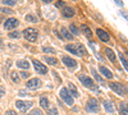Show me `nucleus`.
Masks as SVG:
<instances>
[{"instance_id": "42", "label": "nucleus", "mask_w": 128, "mask_h": 115, "mask_svg": "<svg viewBox=\"0 0 128 115\" xmlns=\"http://www.w3.org/2000/svg\"><path fill=\"white\" fill-rule=\"evenodd\" d=\"M42 1H44V3H51L52 0H42Z\"/></svg>"}, {"instance_id": "26", "label": "nucleus", "mask_w": 128, "mask_h": 115, "mask_svg": "<svg viewBox=\"0 0 128 115\" xmlns=\"http://www.w3.org/2000/svg\"><path fill=\"white\" fill-rule=\"evenodd\" d=\"M118 55H119V58H120V61H122V64L124 65V68H126V70L128 72V61H127V59L124 58V55H123L122 53H118Z\"/></svg>"}, {"instance_id": "22", "label": "nucleus", "mask_w": 128, "mask_h": 115, "mask_svg": "<svg viewBox=\"0 0 128 115\" xmlns=\"http://www.w3.org/2000/svg\"><path fill=\"white\" fill-rule=\"evenodd\" d=\"M77 46V50H78V55H81V56H84L87 54V50H86V47H84L82 44H78V45H76Z\"/></svg>"}, {"instance_id": "14", "label": "nucleus", "mask_w": 128, "mask_h": 115, "mask_svg": "<svg viewBox=\"0 0 128 115\" xmlns=\"http://www.w3.org/2000/svg\"><path fill=\"white\" fill-rule=\"evenodd\" d=\"M99 69H100V73H101V74H102L104 77L109 78V79H110V78H113V73H112V72H110V70H109L108 68H106V67L101 65V67H100Z\"/></svg>"}, {"instance_id": "1", "label": "nucleus", "mask_w": 128, "mask_h": 115, "mask_svg": "<svg viewBox=\"0 0 128 115\" xmlns=\"http://www.w3.org/2000/svg\"><path fill=\"white\" fill-rule=\"evenodd\" d=\"M23 36L27 41H30V42H36V40L38 37V31L36 28H32V27L26 28L23 31Z\"/></svg>"}, {"instance_id": "21", "label": "nucleus", "mask_w": 128, "mask_h": 115, "mask_svg": "<svg viewBox=\"0 0 128 115\" xmlns=\"http://www.w3.org/2000/svg\"><path fill=\"white\" fill-rule=\"evenodd\" d=\"M69 88H70V95H72V97L74 96V97H78L80 96V93H78V90L76 88V86L73 85V83H69Z\"/></svg>"}, {"instance_id": "17", "label": "nucleus", "mask_w": 128, "mask_h": 115, "mask_svg": "<svg viewBox=\"0 0 128 115\" xmlns=\"http://www.w3.org/2000/svg\"><path fill=\"white\" fill-rule=\"evenodd\" d=\"M81 29H82V32L84 33V36H87L88 38H91V37H92V32H91V29H90V27H88V26L82 24V26H81Z\"/></svg>"}, {"instance_id": "6", "label": "nucleus", "mask_w": 128, "mask_h": 115, "mask_svg": "<svg viewBox=\"0 0 128 115\" xmlns=\"http://www.w3.org/2000/svg\"><path fill=\"white\" fill-rule=\"evenodd\" d=\"M16 108L19 110V111H28L31 108H32V101H22V100H18L16 102Z\"/></svg>"}, {"instance_id": "5", "label": "nucleus", "mask_w": 128, "mask_h": 115, "mask_svg": "<svg viewBox=\"0 0 128 115\" xmlns=\"http://www.w3.org/2000/svg\"><path fill=\"white\" fill-rule=\"evenodd\" d=\"M99 110H100V105H99L98 100L91 97L86 105V111L87 113H99Z\"/></svg>"}, {"instance_id": "38", "label": "nucleus", "mask_w": 128, "mask_h": 115, "mask_svg": "<svg viewBox=\"0 0 128 115\" xmlns=\"http://www.w3.org/2000/svg\"><path fill=\"white\" fill-rule=\"evenodd\" d=\"M5 115H18L16 111H13V110H9V111H6L5 113Z\"/></svg>"}, {"instance_id": "31", "label": "nucleus", "mask_w": 128, "mask_h": 115, "mask_svg": "<svg viewBox=\"0 0 128 115\" xmlns=\"http://www.w3.org/2000/svg\"><path fill=\"white\" fill-rule=\"evenodd\" d=\"M42 51H44V53H48V54H54L55 53V50L52 49V47H44V49H42Z\"/></svg>"}, {"instance_id": "12", "label": "nucleus", "mask_w": 128, "mask_h": 115, "mask_svg": "<svg viewBox=\"0 0 128 115\" xmlns=\"http://www.w3.org/2000/svg\"><path fill=\"white\" fill-rule=\"evenodd\" d=\"M63 63H64V65H67L68 68H74V67H77V61L69 58V56H63Z\"/></svg>"}, {"instance_id": "8", "label": "nucleus", "mask_w": 128, "mask_h": 115, "mask_svg": "<svg viewBox=\"0 0 128 115\" xmlns=\"http://www.w3.org/2000/svg\"><path fill=\"white\" fill-rule=\"evenodd\" d=\"M41 79H38V78H32V79H30L28 82H27V88H30V90H36V88H40L41 87Z\"/></svg>"}, {"instance_id": "3", "label": "nucleus", "mask_w": 128, "mask_h": 115, "mask_svg": "<svg viewBox=\"0 0 128 115\" xmlns=\"http://www.w3.org/2000/svg\"><path fill=\"white\" fill-rule=\"evenodd\" d=\"M110 88L115 92V93H118V95L120 96H126L127 95V87L123 85V83H119V82H112L110 83Z\"/></svg>"}, {"instance_id": "43", "label": "nucleus", "mask_w": 128, "mask_h": 115, "mask_svg": "<svg viewBox=\"0 0 128 115\" xmlns=\"http://www.w3.org/2000/svg\"><path fill=\"white\" fill-rule=\"evenodd\" d=\"M73 1H76V0H73Z\"/></svg>"}, {"instance_id": "39", "label": "nucleus", "mask_w": 128, "mask_h": 115, "mask_svg": "<svg viewBox=\"0 0 128 115\" xmlns=\"http://www.w3.org/2000/svg\"><path fill=\"white\" fill-rule=\"evenodd\" d=\"M114 1H115V3H116V4H118V5H119V6H120V8H122V6H123V1H122V0H114Z\"/></svg>"}, {"instance_id": "41", "label": "nucleus", "mask_w": 128, "mask_h": 115, "mask_svg": "<svg viewBox=\"0 0 128 115\" xmlns=\"http://www.w3.org/2000/svg\"><path fill=\"white\" fill-rule=\"evenodd\" d=\"M4 93H5V91H4L3 88H0V99H2V97L4 96Z\"/></svg>"}, {"instance_id": "4", "label": "nucleus", "mask_w": 128, "mask_h": 115, "mask_svg": "<svg viewBox=\"0 0 128 115\" xmlns=\"http://www.w3.org/2000/svg\"><path fill=\"white\" fill-rule=\"evenodd\" d=\"M60 97H62V100H63L64 102L67 104V105L73 106L74 101H73V97H72V95H70L69 90H67V87H63V88L60 90Z\"/></svg>"}, {"instance_id": "35", "label": "nucleus", "mask_w": 128, "mask_h": 115, "mask_svg": "<svg viewBox=\"0 0 128 115\" xmlns=\"http://www.w3.org/2000/svg\"><path fill=\"white\" fill-rule=\"evenodd\" d=\"M48 114H49V115H58V110L52 108V109H50V110H49V113H48Z\"/></svg>"}, {"instance_id": "27", "label": "nucleus", "mask_w": 128, "mask_h": 115, "mask_svg": "<svg viewBox=\"0 0 128 115\" xmlns=\"http://www.w3.org/2000/svg\"><path fill=\"white\" fill-rule=\"evenodd\" d=\"M69 29H70V33L72 35H80V29L77 28L76 24H70L69 26Z\"/></svg>"}, {"instance_id": "18", "label": "nucleus", "mask_w": 128, "mask_h": 115, "mask_svg": "<svg viewBox=\"0 0 128 115\" xmlns=\"http://www.w3.org/2000/svg\"><path fill=\"white\" fill-rule=\"evenodd\" d=\"M17 67L20 69H28L30 68V63L27 60H18L17 61Z\"/></svg>"}, {"instance_id": "2", "label": "nucleus", "mask_w": 128, "mask_h": 115, "mask_svg": "<svg viewBox=\"0 0 128 115\" xmlns=\"http://www.w3.org/2000/svg\"><path fill=\"white\" fill-rule=\"evenodd\" d=\"M80 81H81V83L84 86V87H87V88H90V90H92V91H95V92H98L99 90H98V87L95 86V83H94V81L88 77V76H84V74H80Z\"/></svg>"}, {"instance_id": "28", "label": "nucleus", "mask_w": 128, "mask_h": 115, "mask_svg": "<svg viewBox=\"0 0 128 115\" xmlns=\"http://www.w3.org/2000/svg\"><path fill=\"white\" fill-rule=\"evenodd\" d=\"M26 20H28V22H31V23H36L37 22V18L35 15H32V14H27L26 15Z\"/></svg>"}, {"instance_id": "40", "label": "nucleus", "mask_w": 128, "mask_h": 115, "mask_svg": "<svg viewBox=\"0 0 128 115\" xmlns=\"http://www.w3.org/2000/svg\"><path fill=\"white\" fill-rule=\"evenodd\" d=\"M120 13H122V15H123V17H124V18H126V19L128 20V14H127V13L124 12V10H122V12H120Z\"/></svg>"}, {"instance_id": "15", "label": "nucleus", "mask_w": 128, "mask_h": 115, "mask_svg": "<svg viewBox=\"0 0 128 115\" xmlns=\"http://www.w3.org/2000/svg\"><path fill=\"white\" fill-rule=\"evenodd\" d=\"M119 114L120 115H128V104L127 102L119 104Z\"/></svg>"}, {"instance_id": "29", "label": "nucleus", "mask_w": 128, "mask_h": 115, "mask_svg": "<svg viewBox=\"0 0 128 115\" xmlns=\"http://www.w3.org/2000/svg\"><path fill=\"white\" fill-rule=\"evenodd\" d=\"M10 77H12V81L13 82H16V83H18L20 79H19V76H18V73H16V72H13L12 74H10Z\"/></svg>"}, {"instance_id": "25", "label": "nucleus", "mask_w": 128, "mask_h": 115, "mask_svg": "<svg viewBox=\"0 0 128 115\" xmlns=\"http://www.w3.org/2000/svg\"><path fill=\"white\" fill-rule=\"evenodd\" d=\"M40 105H41L42 109H49V100H48V97H41Z\"/></svg>"}, {"instance_id": "13", "label": "nucleus", "mask_w": 128, "mask_h": 115, "mask_svg": "<svg viewBox=\"0 0 128 115\" xmlns=\"http://www.w3.org/2000/svg\"><path fill=\"white\" fill-rule=\"evenodd\" d=\"M102 105H104V109L108 111V113H114L115 111V106H114V104L109 100H106L102 102Z\"/></svg>"}, {"instance_id": "11", "label": "nucleus", "mask_w": 128, "mask_h": 115, "mask_svg": "<svg viewBox=\"0 0 128 115\" xmlns=\"http://www.w3.org/2000/svg\"><path fill=\"white\" fill-rule=\"evenodd\" d=\"M62 14L66 18H72L74 14H76V10H74L73 8H70V6H64L62 9Z\"/></svg>"}, {"instance_id": "32", "label": "nucleus", "mask_w": 128, "mask_h": 115, "mask_svg": "<svg viewBox=\"0 0 128 115\" xmlns=\"http://www.w3.org/2000/svg\"><path fill=\"white\" fill-rule=\"evenodd\" d=\"M30 115H42V111L40 109H34L32 111H30Z\"/></svg>"}, {"instance_id": "33", "label": "nucleus", "mask_w": 128, "mask_h": 115, "mask_svg": "<svg viewBox=\"0 0 128 115\" xmlns=\"http://www.w3.org/2000/svg\"><path fill=\"white\" fill-rule=\"evenodd\" d=\"M3 4L4 5H14L16 0H3Z\"/></svg>"}, {"instance_id": "34", "label": "nucleus", "mask_w": 128, "mask_h": 115, "mask_svg": "<svg viewBox=\"0 0 128 115\" xmlns=\"http://www.w3.org/2000/svg\"><path fill=\"white\" fill-rule=\"evenodd\" d=\"M0 10H2L3 13H6V14H13V13H14V10H10V9H8V8H2Z\"/></svg>"}, {"instance_id": "19", "label": "nucleus", "mask_w": 128, "mask_h": 115, "mask_svg": "<svg viewBox=\"0 0 128 115\" xmlns=\"http://www.w3.org/2000/svg\"><path fill=\"white\" fill-rule=\"evenodd\" d=\"M60 32H62V35H63L64 38H67V40H73V35L69 32L67 28H62V29H60Z\"/></svg>"}, {"instance_id": "23", "label": "nucleus", "mask_w": 128, "mask_h": 115, "mask_svg": "<svg viewBox=\"0 0 128 115\" xmlns=\"http://www.w3.org/2000/svg\"><path fill=\"white\" fill-rule=\"evenodd\" d=\"M44 60L48 63V64H50V65H56L58 64V60L55 58H52V56H45Z\"/></svg>"}, {"instance_id": "20", "label": "nucleus", "mask_w": 128, "mask_h": 115, "mask_svg": "<svg viewBox=\"0 0 128 115\" xmlns=\"http://www.w3.org/2000/svg\"><path fill=\"white\" fill-rule=\"evenodd\" d=\"M66 50L67 51H69V53H72V54H74V55H78V50H77V46L76 45H67L66 46Z\"/></svg>"}, {"instance_id": "10", "label": "nucleus", "mask_w": 128, "mask_h": 115, "mask_svg": "<svg viewBox=\"0 0 128 115\" xmlns=\"http://www.w3.org/2000/svg\"><path fill=\"white\" fill-rule=\"evenodd\" d=\"M96 35H98V37L102 41V42H108V41L110 40L108 32H105V31L101 29V28H98V29H96Z\"/></svg>"}, {"instance_id": "16", "label": "nucleus", "mask_w": 128, "mask_h": 115, "mask_svg": "<svg viewBox=\"0 0 128 115\" xmlns=\"http://www.w3.org/2000/svg\"><path fill=\"white\" fill-rule=\"evenodd\" d=\"M105 54H106V56H108L109 58V60L110 61H115L116 60V56H115V54H114V51L112 50V49H109V47H106L105 49Z\"/></svg>"}, {"instance_id": "36", "label": "nucleus", "mask_w": 128, "mask_h": 115, "mask_svg": "<svg viewBox=\"0 0 128 115\" xmlns=\"http://www.w3.org/2000/svg\"><path fill=\"white\" fill-rule=\"evenodd\" d=\"M20 77H22V78H28L30 77V73L28 72H20Z\"/></svg>"}, {"instance_id": "24", "label": "nucleus", "mask_w": 128, "mask_h": 115, "mask_svg": "<svg viewBox=\"0 0 128 115\" xmlns=\"http://www.w3.org/2000/svg\"><path fill=\"white\" fill-rule=\"evenodd\" d=\"M91 73H92V76H94V78L96 79V81H98V82H100V83H102L104 82V79H102V77L99 74V73L98 72H96L94 68H91Z\"/></svg>"}, {"instance_id": "37", "label": "nucleus", "mask_w": 128, "mask_h": 115, "mask_svg": "<svg viewBox=\"0 0 128 115\" xmlns=\"http://www.w3.org/2000/svg\"><path fill=\"white\" fill-rule=\"evenodd\" d=\"M55 6H56V8H64V6H66V4H64L63 1H56Z\"/></svg>"}, {"instance_id": "9", "label": "nucleus", "mask_w": 128, "mask_h": 115, "mask_svg": "<svg viewBox=\"0 0 128 115\" xmlns=\"http://www.w3.org/2000/svg\"><path fill=\"white\" fill-rule=\"evenodd\" d=\"M18 24H19L18 19H16V18H9V19H6V20H5V23H4V28H5V29H14Z\"/></svg>"}, {"instance_id": "7", "label": "nucleus", "mask_w": 128, "mask_h": 115, "mask_svg": "<svg viewBox=\"0 0 128 115\" xmlns=\"http://www.w3.org/2000/svg\"><path fill=\"white\" fill-rule=\"evenodd\" d=\"M32 64H34V67H35V70L37 73H40V74H46L48 73V68L44 64H41L38 60H32Z\"/></svg>"}, {"instance_id": "30", "label": "nucleus", "mask_w": 128, "mask_h": 115, "mask_svg": "<svg viewBox=\"0 0 128 115\" xmlns=\"http://www.w3.org/2000/svg\"><path fill=\"white\" fill-rule=\"evenodd\" d=\"M19 36H20V33L18 32V31H13V32L9 33V37L10 38H19Z\"/></svg>"}]
</instances>
